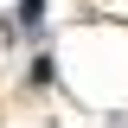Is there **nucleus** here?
<instances>
[{"mask_svg": "<svg viewBox=\"0 0 128 128\" xmlns=\"http://www.w3.org/2000/svg\"><path fill=\"white\" fill-rule=\"evenodd\" d=\"M38 13H45V0H19V19L26 26H38Z\"/></svg>", "mask_w": 128, "mask_h": 128, "instance_id": "1", "label": "nucleus"}]
</instances>
